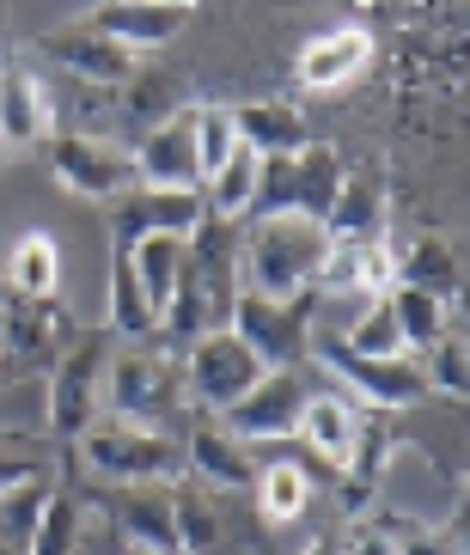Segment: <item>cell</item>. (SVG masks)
I'll use <instances>...</instances> for the list:
<instances>
[{"instance_id":"cell-1","label":"cell","mask_w":470,"mask_h":555,"mask_svg":"<svg viewBox=\"0 0 470 555\" xmlns=\"http://www.w3.org/2000/svg\"><path fill=\"white\" fill-rule=\"evenodd\" d=\"M325 257H330L325 220H312V214H251L239 245V294L276 299V306L312 299Z\"/></svg>"},{"instance_id":"cell-2","label":"cell","mask_w":470,"mask_h":555,"mask_svg":"<svg viewBox=\"0 0 470 555\" xmlns=\"http://www.w3.org/2000/svg\"><path fill=\"white\" fill-rule=\"evenodd\" d=\"M80 464L111 489H172L183 470V440H172L165 427H129L104 415L80 434Z\"/></svg>"},{"instance_id":"cell-3","label":"cell","mask_w":470,"mask_h":555,"mask_svg":"<svg viewBox=\"0 0 470 555\" xmlns=\"http://www.w3.org/2000/svg\"><path fill=\"white\" fill-rule=\"evenodd\" d=\"M269 373L251 348L232 336V330H214V336H202V343L183 348V366H178V385H183V403L208 409L214 422L227 415L239 397L257 391V378Z\"/></svg>"},{"instance_id":"cell-4","label":"cell","mask_w":470,"mask_h":555,"mask_svg":"<svg viewBox=\"0 0 470 555\" xmlns=\"http://www.w3.org/2000/svg\"><path fill=\"white\" fill-rule=\"evenodd\" d=\"M111 336H80L49 373V434L80 440L92 422H104V378H111Z\"/></svg>"},{"instance_id":"cell-5","label":"cell","mask_w":470,"mask_h":555,"mask_svg":"<svg viewBox=\"0 0 470 555\" xmlns=\"http://www.w3.org/2000/svg\"><path fill=\"white\" fill-rule=\"evenodd\" d=\"M342 153L330 141H312L306 153H293V159H263L257 171V208L251 214H312V220H325L330 202L342 190Z\"/></svg>"},{"instance_id":"cell-6","label":"cell","mask_w":470,"mask_h":555,"mask_svg":"<svg viewBox=\"0 0 470 555\" xmlns=\"http://www.w3.org/2000/svg\"><path fill=\"white\" fill-rule=\"evenodd\" d=\"M183 403L178 373L153 348H116L111 378H104V415L129 427H165V415Z\"/></svg>"},{"instance_id":"cell-7","label":"cell","mask_w":470,"mask_h":555,"mask_svg":"<svg viewBox=\"0 0 470 555\" xmlns=\"http://www.w3.org/2000/svg\"><path fill=\"white\" fill-rule=\"evenodd\" d=\"M43 159H49V171H55V183L80 202H123L135 190L129 153L116 147V141H104V134H86V129L49 134Z\"/></svg>"},{"instance_id":"cell-8","label":"cell","mask_w":470,"mask_h":555,"mask_svg":"<svg viewBox=\"0 0 470 555\" xmlns=\"http://www.w3.org/2000/svg\"><path fill=\"white\" fill-rule=\"evenodd\" d=\"M312 306L306 299H293V306H276V299H257V294H239L232 299V318L227 330L239 336L251 354L269 366V373H281V366H300V360L312 354V330H306Z\"/></svg>"},{"instance_id":"cell-9","label":"cell","mask_w":470,"mask_h":555,"mask_svg":"<svg viewBox=\"0 0 470 555\" xmlns=\"http://www.w3.org/2000/svg\"><path fill=\"white\" fill-rule=\"evenodd\" d=\"M312 385L300 366H281V373H263L257 391L239 397V403L220 415V427H227L232 440L244 446H276V440H293V427H300V409H306Z\"/></svg>"},{"instance_id":"cell-10","label":"cell","mask_w":470,"mask_h":555,"mask_svg":"<svg viewBox=\"0 0 470 555\" xmlns=\"http://www.w3.org/2000/svg\"><path fill=\"white\" fill-rule=\"evenodd\" d=\"M330 366V378L342 385V397L348 403H360L367 397V409H409V403H422V366L409 354H397V360H360V354H342L336 343L318 354Z\"/></svg>"},{"instance_id":"cell-11","label":"cell","mask_w":470,"mask_h":555,"mask_svg":"<svg viewBox=\"0 0 470 555\" xmlns=\"http://www.w3.org/2000/svg\"><path fill=\"white\" fill-rule=\"evenodd\" d=\"M135 183L141 190H202V171H195V134L190 116H165L129 147Z\"/></svg>"},{"instance_id":"cell-12","label":"cell","mask_w":470,"mask_h":555,"mask_svg":"<svg viewBox=\"0 0 470 555\" xmlns=\"http://www.w3.org/2000/svg\"><path fill=\"white\" fill-rule=\"evenodd\" d=\"M360 434H367V415L342 391H312L306 409H300V427H293V440L306 446L318 464H330V470H348L355 464Z\"/></svg>"},{"instance_id":"cell-13","label":"cell","mask_w":470,"mask_h":555,"mask_svg":"<svg viewBox=\"0 0 470 555\" xmlns=\"http://www.w3.org/2000/svg\"><path fill=\"white\" fill-rule=\"evenodd\" d=\"M373 62V31L367 25H330V31L300 43V86L306 92H342Z\"/></svg>"},{"instance_id":"cell-14","label":"cell","mask_w":470,"mask_h":555,"mask_svg":"<svg viewBox=\"0 0 470 555\" xmlns=\"http://www.w3.org/2000/svg\"><path fill=\"white\" fill-rule=\"evenodd\" d=\"M202 227H208L202 190H129V196H123V220H116V245H129L141 232L195 238Z\"/></svg>"},{"instance_id":"cell-15","label":"cell","mask_w":470,"mask_h":555,"mask_svg":"<svg viewBox=\"0 0 470 555\" xmlns=\"http://www.w3.org/2000/svg\"><path fill=\"white\" fill-rule=\"evenodd\" d=\"M86 25L98 37L123 43L129 55H141V50H165L190 25V7H178V0H129V7H98Z\"/></svg>"},{"instance_id":"cell-16","label":"cell","mask_w":470,"mask_h":555,"mask_svg":"<svg viewBox=\"0 0 470 555\" xmlns=\"http://www.w3.org/2000/svg\"><path fill=\"white\" fill-rule=\"evenodd\" d=\"M232 134L251 159H293V153L312 147V122L300 116V104H276V99L232 104Z\"/></svg>"},{"instance_id":"cell-17","label":"cell","mask_w":470,"mask_h":555,"mask_svg":"<svg viewBox=\"0 0 470 555\" xmlns=\"http://www.w3.org/2000/svg\"><path fill=\"white\" fill-rule=\"evenodd\" d=\"M43 50L86 86H129L135 80V55L111 37H98L92 25H62V31L43 37Z\"/></svg>"},{"instance_id":"cell-18","label":"cell","mask_w":470,"mask_h":555,"mask_svg":"<svg viewBox=\"0 0 470 555\" xmlns=\"http://www.w3.org/2000/svg\"><path fill=\"white\" fill-rule=\"evenodd\" d=\"M183 464L220 494H251V482H257V452L244 440H232L220 422H202L190 440H183Z\"/></svg>"},{"instance_id":"cell-19","label":"cell","mask_w":470,"mask_h":555,"mask_svg":"<svg viewBox=\"0 0 470 555\" xmlns=\"http://www.w3.org/2000/svg\"><path fill=\"white\" fill-rule=\"evenodd\" d=\"M397 287L391 275V245H330L325 269H318V287L312 294H330V299H385Z\"/></svg>"},{"instance_id":"cell-20","label":"cell","mask_w":470,"mask_h":555,"mask_svg":"<svg viewBox=\"0 0 470 555\" xmlns=\"http://www.w3.org/2000/svg\"><path fill=\"white\" fill-rule=\"evenodd\" d=\"M391 275H397V287H422V294L453 306L465 269H458V250L446 232H416V238H404V245L391 250Z\"/></svg>"},{"instance_id":"cell-21","label":"cell","mask_w":470,"mask_h":555,"mask_svg":"<svg viewBox=\"0 0 470 555\" xmlns=\"http://www.w3.org/2000/svg\"><path fill=\"white\" fill-rule=\"evenodd\" d=\"M49 141V92L31 67H0V147H37Z\"/></svg>"},{"instance_id":"cell-22","label":"cell","mask_w":470,"mask_h":555,"mask_svg":"<svg viewBox=\"0 0 470 555\" xmlns=\"http://www.w3.org/2000/svg\"><path fill=\"white\" fill-rule=\"evenodd\" d=\"M116 538H123V555H178L172 494L165 489H123V501H116Z\"/></svg>"},{"instance_id":"cell-23","label":"cell","mask_w":470,"mask_h":555,"mask_svg":"<svg viewBox=\"0 0 470 555\" xmlns=\"http://www.w3.org/2000/svg\"><path fill=\"white\" fill-rule=\"evenodd\" d=\"M129 262H135V281H141L147 306H153V318H165V306H172V294H178L183 269H190V238H165V232H141V238H129Z\"/></svg>"},{"instance_id":"cell-24","label":"cell","mask_w":470,"mask_h":555,"mask_svg":"<svg viewBox=\"0 0 470 555\" xmlns=\"http://www.w3.org/2000/svg\"><path fill=\"white\" fill-rule=\"evenodd\" d=\"M330 245H379L385 238V196L367 178H342L336 202L325 214Z\"/></svg>"},{"instance_id":"cell-25","label":"cell","mask_w":470,"mask_h":555,"mask_svg":"<svg viewBox=\"0 0 470 555\" xmlns=\"http://www.w3.org/2000/svg\"><path fill=\"white\" fill-rule=\"evenodd\" d=\"M251 494H257L263 525H293V519H306V506H312V470L300 457H269V464H257Z\"/></svg>"},{"instance_id":"cell-26","label":"cell","mask_w":470,"mask_h":555,"mask_svg":"<svg viewBox=\"0 0 470 555\" xmlns=\"http://www.w3.org/2000/svg\"><path fill=\"white\" fill-rule=\"evenodd\" d=\"M7 281H13V294L25 299V306H43V299H55V287H62V245H55V232H18L13 245V262H7Z\"/></svg>"},{"instance_id":"cell-27","label":"cell","mask_w":470,"mask_h":555,"mask_svg":"<svg viewBox=\"0 0 470 555\" xmlns=\"http://www.w3.org/2000/svg\"><path fill=\"white\" fill-rule=\"evenodd\" d=\"M111 336L123 348H141L160 336V318H153V306H147L141 281H135V262L123 245H111Z\"/></svg>"},{"instance_id":"cell-28","label":"cell","mask_w":470,"mask_h":555,"mask_svg":"<svg viewBox=\"0 0 470 555\" xmlns=\"http://www.w3.org/2000/svg\"><path fill=\"white\" fill-rule=\"evenodd\" d=\"M391 318H397V336H404V354H428V348L440 343V336H453V306L434 294H422V287H391L385 294Z\"/></svg>"},{"instance_id":"cell-29","label":"cell","mask_w":470,"mask_h":555,"mask_svg":"<svg viewBox=\"0 0 470 555\" xmlns=\"http://www.w3.org/2000/svg\"><path fill=\"white\" fill-rule=\"evenodd\" d=\"M257 171H263V159H251L244 147L232 153V159L202 183V208H208V220H220V227L251 220V208H257Z\"/></svg>"},{"instance_id":"cell-30","label":"cell","mask_w":470,"mask_h":555,"mask_svg":"<svg viewBox=\"0 0 470 555\" xmlns=\"http://www.w3.org/2000/svg\"><path fill=\"white\" fill-rule=\"evenodd\" d=\"M172 531H178V555H220L227 550V519H220V506L208 494L195 489H178L172 482Z\"/></svg>"},{"instance_id":"cell-31","label":"cell","mask_w":470,"mask_h":555,"mask_svg":"<svg viewBox=\"0 0 470 555\" xmlns=\"http://www.w3.org/2000/svg\"><path fill=\"white\" fill-rule=\"evenodd\" d=\"M74 543H80V501L62 489L43 494V506L31 519V538H25V555H74Z\"/></svg>"},{"instance_id":"cell-32","label":"cell","mask_w":470,"mask_h":555,"mask_svg":"<svg viewBox=\"0 0 470 555\" xmlns=\"http://www.w3.org/2000/svg\"><path fill=\"white\" fill-rule=\"evenodd\" d=\"M342 354H360V360H397L404 354V336H397V318H391L385 299H367L360 318L342 330Z\"/></svg>"},{"instance_id":"cell-33","label":"cell","mask_w":470,"mask_h":555,"mask_svg":"<svg viewBox=\"0 0 470 555\" xmlns=\"http://www.w3.org/2000/svg\"><path fill=\"white\" fill-rule=\"evenodd\" d=\"M190 134H195V171H202V183H208L214 171L239 153V134H232V104H202V111H190Z\"/></svg>"},{"instance_id":"cell-34","label":"cell","mask_w":470,"mask_h":555,"mask_svg":"<svg viewBox=\"0 0 470 555\" xmlns=\"http://www.w3.org/2000/svg\"><path fill=\"white\" fill-rule=\"evenodd\" d=\"M416 366H422V391L428 397L465 403V336H458V330H453V336H440V343L428 348Z\"/></svg>"},{"instance_id":"cell-35","label":"cell","mask_w":470,"mask_h":555,"mask_svg":"<svg viewBox=\"0 0 470 555\" xmlns=\"http://www.w3.org/2000/svg\"><path fill=\"white\" fill-rule=\"evenodd\" d=\"M49 482V464L43 457H25V452H0V506L18 501V494H37Z\"/></svg>"},{"instance_id":"cell-36","label":"cell","mask_w":470,"mask_h":555,"mask_svg":"<svg viewBox=\"0 0 470 555\" xmlns=\"http://www.w3.org/2000/svg\"><path fill=\"white\" fill-rule=\"evenodd\" d=\"M342 555H397V538H391L385 519H355L348 531L336 538Z\"/></svg>"},{"instance_id":"cell-37","label":"cell","mask_w":470,"mask_h":555,"mask_svg":"<svg viewBox=\"0 0 470 555\" xmlns=\"http://www.w3.org/2000/svg\"><path fill=\"white\" fill-rule=\"evenodd\" d=\"M391 538H397V555H458V538L434 525H391Z\"/></svg>"},{"instance_id":"cell-38","label":"cell","mask_w":470,"mask_h":555,"mask_svg":"<svg viewBox=\"0 0 470 555\" xmlns=\"http://www.w3.org/2000/svg\"><path fill=\"white\" fill-rule=\"evenodd\" d=\"M306 555H342V550H336V543H330V538H318V543H312Z\"/></svg>"},{"instance_id":"cell-39","label":"cell","mask_w":470,"mask_h":555,"mask_svg":"<svg viewBox=\"0 0 470 555\" xmlns=\"http://www.w3.org/2000/svg\"><path fill=\"white\" fill-rule=\"evenodd\" d=\"M0 378H7V354H0Z\"/></svg>"},{"instance_id":"cell-40","label":"cell","mask_w":470,"mask_h":555,"mask_svg":"<svg viewBox=\"0 0 470 555\" xmlns=\"http://www.w3.org/2000/svg\"><path fill=\"white\" fill-rule=\"evenodd\" d=\"M0 324H7V311H0Z\"/></svg>"},{"instance_id":"cell-41","label":"cell","mask_w":470,"mask_h":555,"mask_svg":"<svg viewBox=\"0 0 470 555\" xmlns=\"http://www.w3.org/2000/svg\"><path fill=\"white\" fill-rule=\"evenodd\" d=\"M0 67H7V55H0Z\"/></svg>"}]
</instances>
